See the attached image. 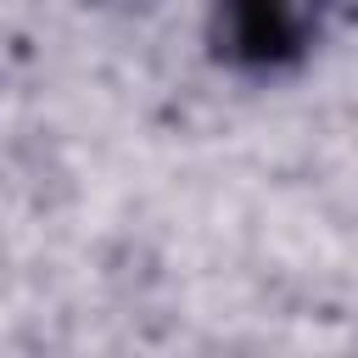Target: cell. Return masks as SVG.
Here are the masks:
<instances>
[{
    "mask_svg": "<svg viewBox=\"0 0 358 358\" xmlns=\"http://www.w3.org/2000/svg\"><path fill=\"white\" fill-rule=\"evenodd\" d=\"M352 22V0H207L201 56L229 84H291Z\"/></svg>",
    "mask_w": 358,
    "mask_h": 358,
    "instance_id": "1",
    "label": "cell"
}]
</instances>
